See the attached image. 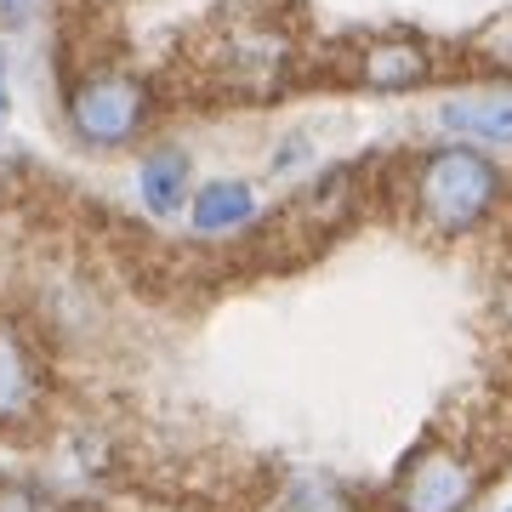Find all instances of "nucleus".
Here are the masks:
<instances>
[{"label":"nucleus","mask_w":512,"mask_h":512,"mask_svg":"<svg viewBox=\"0 0 512 512\" xmlns=\"http://www.w3.org/2000/svg\"><path fill=\"white\" fill-rule=\"evenodd\" d=\"M495 194H501V171L467 143L433 148L416 165V217L433 234H473L490 217Z\"/></svg>","instance_id":"f257e3e1"},{"label":"nucleus","mask_w":512,"mask_h":512,"mask_svg":"<svg viewBox=\"0 0 512 512\" xmlns=\"http://www.w3.org/2000/svg\"><path fill=\"white\" fill-rule=\"evenodd\" d=\"M63 109H69V131L86 148H126V143H137V131L148 126L154 92H148L131 69L103 63V69H86L74 80L69 97H63Z\"/></svg>","instance_id":"f03ea898"},{"label":"nucleus","mask_w":512,"mask_h":512,"mask_svg":"<svg viewBox=\"0 0 512 512\" xmlns=\"http://www.w3.org/2000/svg\"><path fill=\"white\" fill-rule=\"evenodd\" d=\"M484 467L467 456V444H421L404 461L399 484H393V507L399 512H467L473 507Z\"/></svg>","instance_id":"7ed1b4c3"},{"label":"nucleus","mask_w":512,"mask_h":512,"mask_svg":"<svg viewBox=\"0 0 512 512\" xmlns=\"http://www.w3.org/2000/svg\"><path fill=\"white\" fill-rule=\"evenodd\" d=\"M217 57H222V80L234 92H279V80L291 74L296 40H285L268 23H239L217 40Z\"/></svg>","instance_id":"20e7f679"},{"label":"nucleus","mask_w":512,"mask_h":512,"mask_svg":"<svg viewBox=\"0 0 512 512\" xmlns=\"http://www.w3.org/2000/svg\"><path fill=\"white\" fill-rule=\"evenodd\" d=\"M40 393H46V370H40L35 342L23 336V325L0 319V427L35 416Z\"/></svg>","instance_id":"39448f33"},{"label":"nucleus","mask_w":512,"mask_h":512,"mask_svg":"<svg viewBox=\"0 0 512 512\" xmlns=\"http://www.w3.org/2000/svg\"><path fill=\"white\" fill-rule=\"evenodd\" d=\"M427 74H433V52L410 35L365 40V52H359V80L376 92H416Z\"/></svg>","instance_id":"423d86ee"},{"label":"nucleus","mask_w":512,"mask_h":512,"mask_svg":"<svg viewBox=\"0 0 512 512\" xmlns=\"http://www.w3.org/2000/svg\"><path fill=\"white\" fill-rule=\"evenodd\" d=\"M444 131L467 143H512V92H473L439 109Z\"/></svg>","instance_id":"0eeeda50"},{"label":"nucleus","mask_w":512,"mask_h":512,"mask_svg":"<svg viewBox=\"0 0 512 512\" xmlns=\"http://www.w3.org/2000/svg\"><path fill=\"white\" fill-rule=\"evenodd\" d=\"M251 217H256V194L239 177H217V183H205L194 194V228L200 234H234Z\"/></svg>","instance_id":"6e6552de"},{"label":"nucleus","mask_w":512,"mask_h":512,"mask_svg":"<svg viewBox=\"0 0 512 512\" xmlns=\"http://www.w3.org/2000/svg\"><path fill=\"white\" fill-rule=\"evenodd\" d=\"M137 188H143V205L154 211V217L183 211V200H188V154L183 148H154V154L143 160Z\"/></svg>","instance_id":"1a4fd4ad"},{"label":"nucleus","mask_w":512,"mask_h":512,"mask_svg":"<svg viewBox=\"0 0 512 512\" xmlns=\"http://www.w3.org/2000/svg\"><path fill=\"white\" fill-rule=\"evenodd\" d=\"M274 512H353V495L325 473H296L274 495Z\"/></svg>","instance_id":"9d476101"},{"label":"nucleus","mask_w":512,"mask_h":512,"mask_svg":"<svg viewBox=\"0 0 512 512\" xmlns=\"http://www.w3.org/2000/svg\"><path fill=\"white\" fill-rule=\"evenodd\" d=\"M6 103H12V97H6V69H0V126H6Z\"/></svg>","instance_id":"9b49d317"},{"label":"nucleus","mask_w":512,"mask_h":512,"mask_svg":"<svg viewBox=\"0 0 512 512\" xmlns=\"http://www.w3.org/2000/svg\"><path fill=\"white\" fill-rule=\"evenodd\" d=\"M501 308H507V319H512V274H507V285H501Z\"/></svg>","instance_id":"f8f14e48"},{"label":"nucleus","mask_w":512,"mask_h":512,"mask_svg":"<svg viewBox=\"0 0 512 512\" xmlns=\"http://www.w3.org/2000/svg\"><path fill=\"white\" fill-rule=\"evenodd\" d=\"M0 6H23V0H0Z\"/></svg>","instance_id":"ddd939ff"},{"label":"nucleus","mask_w":512,"mask_h":512,"mask_svg":"<svg viewBox=\"0 0 512 512\" xmlns=\"http://www.w3.org/2000/svg\"><path fill=\"white\" fill-rule=\"evenodd\" d=\"M507 512H512V507H507Z\"/></svg>","instance_id":"4468645a"}]
</instances>
